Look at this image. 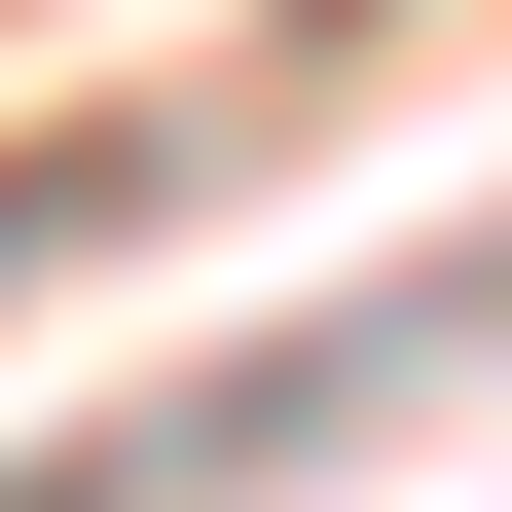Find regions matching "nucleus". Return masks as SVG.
Here are the masks:
<instances>
[{
    "mask_svg": "<svg viewBox=\"0 0 512 512\" xmlns=\"http://www.w3.org/2000/svg\"><path fill=\"white\" fill-rule=\"evenodd\" d=\"M37 220H74V183H0V256H37Z\"/></svg>",
    "mask_w": 512,
    "mask_h": 512,
    "instance_id": "f257e3e1",
    "label": "nucleus"
}]
</instances>
